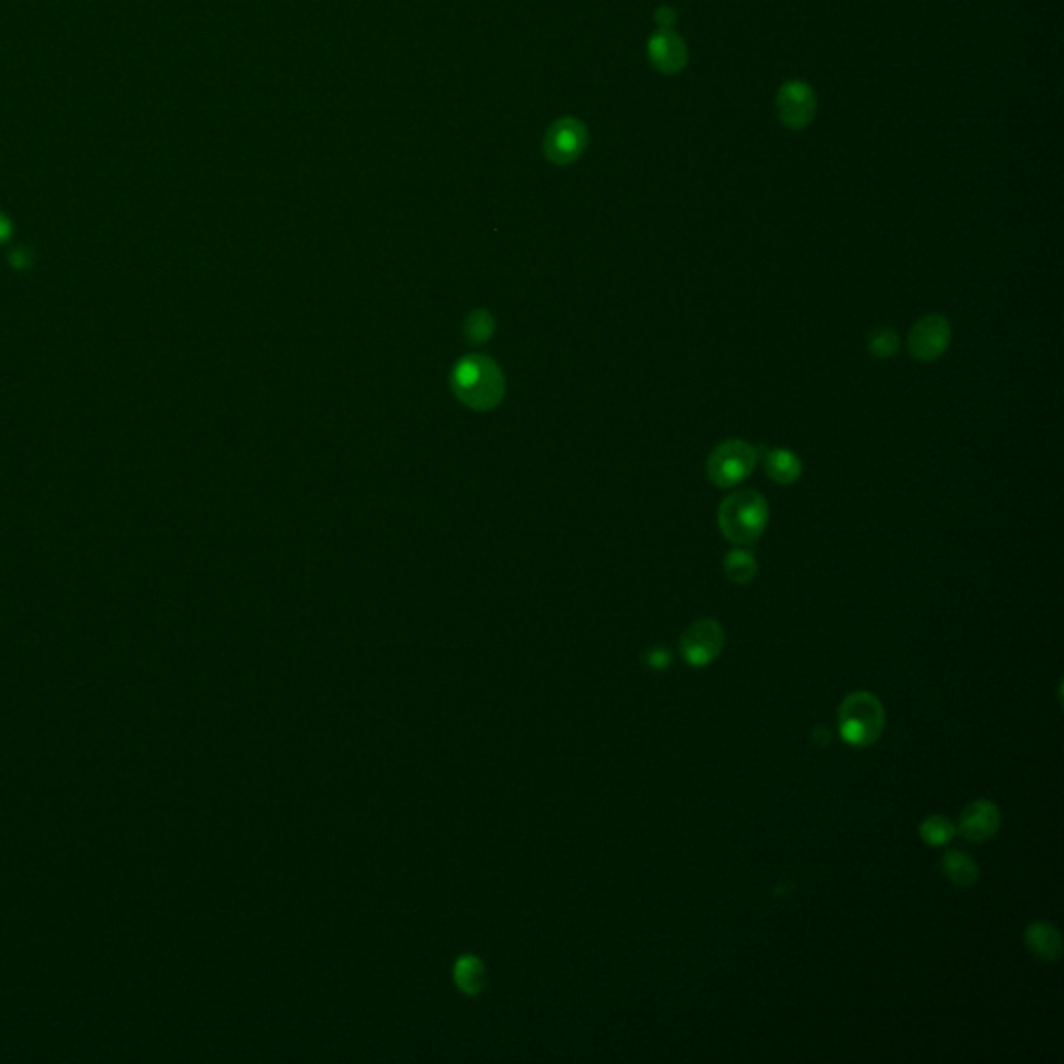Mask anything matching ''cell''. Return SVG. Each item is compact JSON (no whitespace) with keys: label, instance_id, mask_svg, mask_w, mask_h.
<instances>
[{"label":"cell","instance_id":"5","mask_svg":"<svg viewBox=\"0 0 1064 1064\" xmlns=\"http://www.w3.org/2000/svg\"><path fill=\"white\" fill-rule=\"evenodd\" d=\"M726 643V632L720 622L715 620H699L680 638V649L684 659L695 665V668H703L709 665L713 659L720 657Z\"/></svg>","mask_w":1064,"mask_h":1064},{"label":"cell","instance_id":"6","mask_svg":"<svg viewBox=\"0 0 1064 1064\" xmlns=\"http://www.w3.org/2000/svg\"><path fill=\"white\" fill-rule=\"evenodd\" d=\"M950 323L942 314H927L909 333V352L919 362H936L948 350Z\"/></svg>","mask_w":1064,"mask_h":1064},{"label":"cell","instance_id":"12","mask_svg":"<svg viewBox=\"0 0 1064 1064\" xmlns=\"http://www.w3.org/2000/svg\"><path fill=\"white\" fill-rule=\"evenodd\" d=\"M765 472L778 485H792L803 474V464L790 449H769L765 454Z\"/></svg>","mask_w":1064,"mask_h":1064},{"label":"cell","instance_id":"16","mask_svg":"<svg viewBox=\"0 0 1064 1064\" xmlns=\"http://www.w3.org/2000/svg\"><path fill=\"white\" fill-rule=\"evenodd\" d=\"M898 348H900V337L896 331L888 327L875 329L869 335V352L875 358H892L898 352Z\"/></svg>","mask_w":1064,"mask_h":1064},{"label":"cell","instance_id":"2","mask_svg":"<svg viewBox=\"0 0 1064 1064\" xmlns=\"http://www.w3.org/2000/svg\"><path fill=\"white\" fill-rule=\"evenodd\" d=\"M451 385L462 404L474 410H491L503 397V375L499 366L485 356L464 358L451 377Z\"/></svg>","mask_w":1064,"mask_h":1064},{"label":"cell","instance_id":"22","mask_svg":"<svg viewBox=\"0 0 1064 1064\" xmlns=\"http://www.w3.org/2000/svg\"><path fill=\"white\" fill-rule=\"evenodd\" d=\"M813 732H815V734H813V740L819 744V747H826L828 740H830L828 730H826V728H815Z\"/></svg>","mask_w":1064,"mask_h":1064},{"label":"cell","instance_id":"19","mask_svg":"<svg viewBox=\"0 0 1064 1064\" xmlns=\"http://www.w3.org/2000/svg\"><path fill=\"white\" fill-rule=\"evenodd\" d=\"M655 21L659 25V30H672L678 21V15L672 7H661L655 13Z\"/></svg>","mask_w":1064,"mask_h":1064},{"label":"cell","instance_id":"11","mask_svg":"<svg viewBox=\"0 0 1064 1064\" xmlns=\"http://www.w3.org/2000/svg\"><path fill=\"white\" fill-rule=\"evenodd\" d=\"M1025 944L1029 952L1046 963H1056L1062 954L1060 931L1044 921H1037L1025 929Z\"/></svg>","mask_w":1064,"mask_h":1064},{"label":"cell","instance_id":"9","mask_svg":"<svg viewBox=\"0 0 1064 1064\" xmlns=\"http://www.w3.org/2000/svg\"><path fill=\"white\" fill-rule=\"evenodd\" d=\"M1000 809L992 801H973L965 807L959 821V832L969 842H986L1000 830Z\"/></svg>","mask_w":1064,"mask_h":1064},{"label":"cell","instance_id":"14","mask_svg":"<svg viewBox=\"0 0 1064 1064\" xmlns=\"http://www.w3.org/2000/svg\"><path fill=\"white\" fill-rule=\"evenodd\" d=\"M726 576L736 584H747L757 576V562L749 551H730L724 560Z\"/></svg>","mask_w":1064,"mask_h":1064},{"label":"cell","instance_id":"18","mask_svg":"<svg viewBox=\"0 0 1064 1064\" xmlns=\"http://www.w3.org/2000/svg\"><path fill=\"white\" fill-rule=\"evenodd\" d=\"M9 262L15 271H28L32 269L34 264V254L28 250V248H15L11 254H9Z\"/></svg>","mask_w":1064,"mask_h":1064},{"label":"cell","instance_id":"20","mask_svg":"<svg viewBox=\"0 0 1064 1064\" xmlns=\"http://www.w3.org/2000/svg\"><path fill=\"white\" fill-rule=\"evenodd\" d=\"M11 237H13V223L5 212H0V246L7 244Z\"/></svg>","mask_w":1064,"mask_h":1064},{"label":"cell","instance_id":"7","mask_svg":"<svg viewBox=\"0 0 1064 1064\" xmlns=\"http://www.w3.org/2000/svg\"><path fill=\"white\" fill-rule=\"evenodd\" d=\"M776 111L786 127L803 129L813 121L817 111L815 92L801 79H792L778 90Z\"/></svg>","mask_w":1064,"mask_h":1064},{"label":"cell","instance_id":"10","mask_svg":"<svg viewBox=\"0 0 1064 1064\" xmlns=\"http://www.w3.org/2000/svg\"><path fill=\"white\" fill-rule=\"evenodd\" d=\"M649 59L653 67L661 73H680L686 67L688 50L684 40L672 30H659L649 40Z\"/></svg>","mask_w":1064,"mask_h":1064},{"label":"cell","instance_id":"3","mask_svg":"<svg viewBox=\"0 0 1064 1064\" xmlns=\"http://www.w3.org/2000/svg\"><path fill=\"white\" fill-rule=\"evenodd\" d=\"M886 728V709L882 701L865 690L844 697L838 707L840 736L857 749L871 747L882 738Z\"/></svg>","mask_w":1064,"mask_h":1064},{"label":"cell","instance_id":"17","mask_svg":"<svg viewBox=\"0 0 1064 1064\" xmlns=\"http://www.w3.org/2000/svg\"><path fill=\"white\" fill-rule=\"evenodd\" d=\"M468 337L476 343H483L493 333V318L487 312H474L466 325Z\"/></svg>","mask_w":1064,"mask_h":1064},{"label":"cell","instance_id":"15","mask_svg":"<svg viewBox=\"0 0 1064 1064\" xmlns=\"http://www.w3.org/2000/svg\"><path fill=\"white\" fill-rule=\"evenodd\" d=\"M954 832H956L954 823L948 817H944V815L927 817L921 823V828H919V836H921V840L927 846H942V844H946L948 840H952Z\"/></svg>","mask_w":1064,"mask_h":1064},{"label":"cell","instance_id":"8","mask_svg":"<svg viewBox=\"0 0 1064 1064\" xmlns=\"http://www.w3.org/2000/svg\"><path fill=\"white\" fill-rule=\"evenodd\" d=\"M584 146H587V127L572 117L555 121L545 136V154L555 165L576 161Z\"/></svg>","mask_w":1064,"mask_h":1064},{"label":"cell","instance_id":"13","mask_svg":"<svg viewBox=\"0 0 1064 1064\" xmlns=\"http://www.w3.org/2000/svg\"><path fill=\"white\" fill-rule=\"evenodd\" d=\"M942 871L950 884L959 888H969L979 880V867L975 859L963 853V850H948L942 857Z\"/></svg>","mask_w":1064,"mask_h":1064},{"label":"cell","instance_id":"4","mask_svg":"<svg viewBox=\"0 0 1064 1064\" xmlns=\"http://www.w3.org/2000/svg\"><path fill=\"white\" fill-rule=\"evenodd\" d=\"M757 460L759 454L751 443L742 439L724 441L711 451L707 460L709 481L720 489H732L742 481H747L757 466Z\"/></svg>","mask_w":1064,"mask_h":1064},{"label":"cell","instance_id":"1","mask_svg":"<svg viewBox=\"0 0 1064 1064\" xmlns=\"http://www.w3.org/2000/svg\"><path fill=\"white\" fill-rule=\"evenodd\" d=\"M769 508L763 495L753 489H742L728 495L717 512L724 537L736 545L755 543L767 528Z\"/></svg>","mask_w":1064,"mask_h":1064},{"label":"cell","instance_id":"21","mask_svg":"<svg viewBox=\"0 0 1064 1064\" xmlns=\"http://www.w3.org/2000/svg\"><path fill=\"white\" fill-rule=\"evenodd\" d=\"M649 663L653 665V668H668L670 653L668 651H653L649 655Z\"/></svg>","mask_w":1064,"mask_h":1064}]
</instances>
